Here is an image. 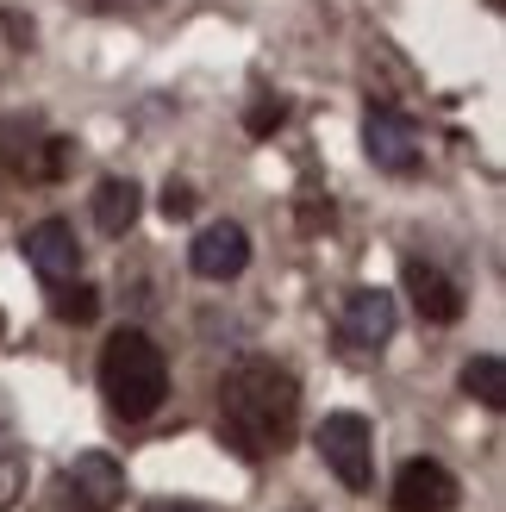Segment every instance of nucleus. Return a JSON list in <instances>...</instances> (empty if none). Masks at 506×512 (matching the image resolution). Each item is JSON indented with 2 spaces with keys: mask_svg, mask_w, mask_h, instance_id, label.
<instances>
[{
  "mask_svg": "<svg viewBox=\"0 0 506 512\" xmlns=\"http://www.w3.org/2000/svg\"><path fill=\"white\" fill-rule=\"evenodd\" d=\"M144 512H194V506H175V500H157V506H144Z\"/></svg>",
  "mask_w": 506,
  "mask_h": 512,
  "instance_id": "nucleus-17",
  "label": "nucleus"
},
{
  "mask_svg": "<svg viewBox=\"0 0 506 512\" xmlns=\"http://www.w3.org/2000/svg\"><path fill=\"white\" fill-rule=\"evenodd\" d=\"M138 207H144V200H138V182H119V175H113V182L94 188V225H100L107 238H125V232H132V225H138Z\"/></svg>",
  "mask_w": 506,
  "mask_h": 512,
  "instance_id": "nucleus-11",
  "label": "nucleus"
},
{
  "mask_svg": "<svg viewBox=\"0 0 506 512\" xmlns=\"http://www.w3.org/2000/svg\"><path fill=\"white\" fill-rule=\"evenodd\" d=\"M50 313H57L63 325H88L94 313H100V294L88 288V281H50Z\"/></svg>",
  "mask_w": 506,
  "mask_h": 512,
  "instance_id": "nucleus-13",
  "label": "nucleus"
},
{
  "mask_svg": "<svg viewBox=\"0 0 506 512\" xmlns=\"http://www.w3.org/2000/svg\"><path fill=\"white\" fill-rule=\"evenodd\" d=\"M282 119H288V107H282V100H275V94H263L257 107H250V119H244V125H250V132L263 138V132H275V125H282Z\"/></svg>",
  "mask_w": 506,
  "mask_h": 512,
  "instance_id": "nucleus-15",
  "label": "nucleus"
},
{
  "mask_svg": "<svg viewBox=\"0 0 506 512\" xmlns=\"http://www.w3.org/2000/svg\"><path fill=\"white\" fill-rule=\"evenodd\" d=\"M25 263L38 269L44 288H50V281H69L75 269H82V244H75V225H63V219H38L32 232H25Z\"/></svg>",
  "mask_w": 506,
  "mask_h": 512,
  "instance_id": "nucleus-8",
  "label": "nucleus"
},
{
  "mask_svg": "<svg viewBox=\"0 0 506 512\" xmlns=\"http://www.w3.org/2000/svg\"><path fill=\"white\" fill-rule=\"evenodd\" d=\"M394 294H382V288H357L344 300V319H338V338L350 344V350H382L388 338H394Z\"/></svg>",
  "mask_w": 506,
  "mask_h": 512,
  "instance_id": "nucleus-6",
  "label": "nucleus"
},
{
  "mask_svg": "<svg viewBox=\"0 0 506 512\" xmlns=\"http://www.w3.org/2000/svg\"><path fill=\"white\" fill-rule=\"evenodd\" d=\"M363 150H369V163L382 169V175H413L419 169V132H413V119L394 113V107H375L369 113Z\"/></svg>",
  "mask_w": 506,
  "mask_h": 512,
  "instance_id": "nucleus-4",
  "label": "nucleus"
},
{
  "mask_svg": "<svg viewBox=\"0 0 506 512\" xmlns=\"http://www.w3.org/2000/svg\"><path fill=\"white\" fill-rule=\"evenodd\" d=\"M463 394L482 400L488 413H500V406H506V363H500L494 350H482V356H469V363H463Z\"/></svg>",
  "mask_w": 506,
  "mask_h": 512,
  "instance_id": "nucleus-12",
  "label": "nucleus"
},
{
  "mask_svg": "<svg viewBox=\"0 0 506 512\" xmlns=\"http://www.w3.org/2000/svg\"><path fill=\"white\" fill-rule=\"evenodd\" d=\"M400 275H407V294H413V306H419L425 325H457V319H463V288H457L444 269L407 256V269H400Z\"/></svg>",
  "mask_w": 506,
  "mask_h": 512,
  "instance_id": "nucleus-10",
  "label": "nucleus"
},
{
  "mask_svg": "<svg viewBox=\"0 0 506 512\" xmlns=\"http://www.w3.org/2000/svg\"><path fill=\"white\" fill-rule=\"evenodd\" d=\"M100 394H107L113 419H125V425L150 419L163 406V394H169L163 350L150 344L144 331H113L107 350H100Z\"/></svg>",
  "mask_w": 506,
  "mask_h": 512,
  "instance_id": "nucleus-2",
  "label": "nucleus"
},
{
  "mask_svg": "<svg viewBox=\"0 0 506 512\" xmlns=\"http://www.w3.org/2000/svg\"><path fill=\"white\" fill-rule=\"evenodd\" d=\"M388 506L394 512H450L457 506V475L444 463H432V456H413V463H400Z\"/></svg>",
  "mask_w": 506,
  "mask_h": 512,
  "instance_id": "nucleus-5",
  "label": "nucleus"
},
{
  "mask_svg": "<svg viewBox=\"0 0 506 512\" xmlns=\"http://www.w3.org/2000/svg\"><path fill=\"white\" fill-rule=\"evenodd\" d=\"M0 331H7V313H0Z\"/></svg>",
  "mask_w": 506,
  "mask_h": 512,
  "instance_id": "nucleus-19",
  "label": "nucleus"
},
{
  "mask_svg": "<svg viewBox=\"0 0 506 512\" xmlns=\"http://www.w3.org/2000/svg\"><path fill=\"white\" fill-rule=\"evenodd\" d=\"M163 213H169V219H188V213H194V194H188L182 182H169V188H163Z\"/></svg>",
  "mask_w": 506,
  "mask_h": 512,
  "instance_id": "nucleus-16",
  "label": "nucleus"
},
{
  "mask_svg": "<svg viewBox=\"0 0 506 512\" xmlns=\"http://www.w3.org/2000/svg\"><path fill=\"white\" fill-rule=\"evenodd\" d=\"M188 263H194V275H207V281H232V275H244V263H250V238H244V225L213 219L207 232L188 244Z\"/></svg>",
  "mask_w": 506,
  "mask_h": 512,
  "instance_id": "nucleus-7",
  "label": "nucleus"
},
{
  "mask_svg": "<svg viewBox=\"0 0 506 512\" xmlns=\"http://www.w3.org/2000/svg\"><path fill=\"white\" fill-rule=\"evenodd\" d=\"M63 512H94V506H82V500H69V506H63Z\"/></svg>",
  "mask_w": 506,
  "mask_h": 512,
  "instance_id": "nucleus-18",
  "label": "nucleus"
},
{
  "mask_svg": "<svg viewBox=\"0 0 506 512\" xmlns=\"http://www.w3.org/2000/svg\"><path fill=\"white\" fill-rule=\"evenodd\" d=\"M63 488H69V500H82L94 512H113L125 500V469L113 463V456L88 450V456H75V463L63 469Z\"/></svg>",
  "mask_w": 506,
  "mask_h": 512,
  "instance_id": "nucleus-9",
  "label": "nucleus"
},
{
  "mask_svg": "<svg viewBox=\"0 0 506 512\" xmlns=\"http://www.w3.org/2000/svg\"><path fill=\"white\" fill-rule=\"evenodd\" d=\"M19 494H25V450L13 444V431H7V406H0V512H7Z\"/></svg>",
  "mask_w": 506,
  "mask_h": 512,
  "instance_id": "nucleus-14",
  "label": "nucleus"
},
{
  "mask_svg": "<svg viewBox=\"0 0 506 512\" xmlns=\"http://www.w3.org/2000/svg\"><path fill=\"white\" fill-rule=\"evenodd\" d=\"M319 456H325V469H332L350 494H363L369 475H375L369 419L363 413H325V425H319Z\"/></svg>",
  "mask_w": 506,
  "mask_h": 512,
  "instance_id": "nucleus-3",
  "label": "nucleus"
},
{
  "mask_svg": "<svg viewBox=\"0 0 506 512\" xmlns=\"http://www.w3.org/2000/svg\"><path fill=\"white\" fill-rule=\"evenodd\" d=\"M300 419V388L275 356H238L219 381V438L232 444L244 463L282 456Z\"/></svg>",
  "mask_w": 506,
  "mask_h": 512,
  "instance_id": "nucleus-1",
  "label": "nucleus"
}]
</instances>
